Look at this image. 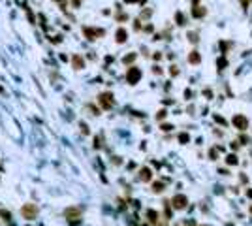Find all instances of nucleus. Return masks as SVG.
I'll return each mask as SVG.
<instances>
[{
    "label": "nucleus",
    "mask_w": 252,
    "mask_h": 226,
    "mask_svg": "<svg viewBox=\"0 0 252 226\" xmlns=\"http://www.w3.org/2000/svg\"><path fill=\"white\" fill-rule=\"evenodd\" d=\"M21 215L27 220H34L36 215H38V207H36V204H27L21 207Z\"/></svg>",
    "instance_id": "obj_1"
},
{
    "label": "nucleus",
    "mask_w": 252,
    "mask_h": 226,
    "mask_svg": "<svg viewBox=\"0 0 252 226\" xmlns=\"http://www.w3.org/2000/svg\"><path fill=\"white\" fill-rule=\"evenodd\" d=\"M139 78H141V70H137L136 66H132V68L126 72V79H128L130 85H136L137 81H139Z\"/></svg>",
    "instance_id": "obj_2"
},
{
    "label": "nucleus",
    "mask_w": 252,
    "mask_h": 226,
    "mask_svg": "<svg viewBox=\"0 0 252 226\" xmlns=\"http://www.w3.org/2000/svg\"><path fill=\"white\" fill-rule=\"evenodd\" d=\"M100 104L105 107V109H109V107L113 106V94L111 92H102L100 94Z\"/></svg>",
    "instance_id": "obj_3"
},
{
    "label": "nucleus",
    "mask_w": 252,
    "mask_h": 226,
    "mask_svg": "<svg viewBox=\"0 0 252 226\" xmlns=\"http://www.w3.org/2000/svg\"><path fill=\"white\" fill-rule=\"evenodd\" d=\"M85 36L89 40H96V38H100V36H104V30L102 28H85Z\"/></svg>",
    "instance_id": "obj_4"
},
{
    "label": "nucleus",
    "mask_w": 252,
    "mask_h": 226,
    "mask_svg": "<svg viewBox=\"0 0 252 226\" xmlns=\"http://www.w3.org/2000/svg\"><path fill=\"white\" fill-rule=\"evenodd\" d=\"M173 207H175V209H184V207H186V196L177 194V196L173 198Z\"/></svg>",
    "instance_id": "obj_5"
},
{
    "label": "nucleus",
    "mask_w": 252,
    "mask_h": 226,
    "mask_svg": "<svg viewBox=\"0 0 252 226\" xmlns=\"http://www.w3.org/2000/svg\"><path fill=\"white\" fill-rule=\"evenodd\" d=\"M64 217L66 219H81V209L79 207H70L64 211Z\"/></svg>",
    "instance_id": "obj_6"
},
{
    "label": "nucleus",
    "mask_w": 252,
    "mask_h": 226,
    "mask_svg": "<svg viewBox=\"0 0 252 226\" xmlns=\"http://www.w3.org/2000/svg\"><path fill=\"white\" fill-rule=\"evenodd\" d=\"M233 125H237L241 130H245V128H246V119H245V117H241V115H237L233 119Z\"/></svg>",
    "instance_id": "obj_7"
},
{
    "label": "nucleus",
    "mask_w": 252,
    "mask_h": 226,
    "mask_svg": "<svg viewBox=\"0 0 252 226\" xmlns=\"http://www.w3.org/2000/svg\"><path fill=\"white\" fill-rule=\"evenodd\" d=\"M126 38H128V34H126L124 28H119V30H117V42H119V43H124Z\"/></svg>",
    "instance_id": "obj_8"
},
{
    "label": "nucleus",
    "mask_w": 252,
    "mask_h": 226,
    "mask_svg": "<svg viewBox=\"0 0 252 226\" xmlns=\"http://www.w3.org/2000/svg\"><path fill=\"white\" fill-rule=\"evenodd\" d=\"M83 66H85V60L81 59L79 55H75V56H74V68H75V70H81Z\"/></svg>",
    "instance_id": "obj_9"
},
{
    "label": "nucleus",
    "mask_w": 252,
    "mask_h": 226,
    "mask_svg": "<svg viewBox=\"0 0 252 226\" xmlns=\"http://www.w3.org/2000/svg\"><path fill=\"white\" fill-rule=\"evenodd\" d=\"M192 15H194V17H203V15H205V8H201V6H194Z\"/></svg>",
    "instance_id": "obj_10"
},
{
    "label": "nucleus",
    "mask_w": 252,
    "mask_h": 226,
    "mask_svg": "<svg viewBox=\"0 0 252 226\" xmlns=\"http://www.w3.org/2000/svg\"><path fill=\"white\" fill-rule=\"evenodd\" d=\"M188 60H190L192 64H198V62H199V53H198V51H192V53L188 55Z\"/></svg>",
    "instance_id": "obj_11"
},
{
    "label": "nucleus",
    "mask_w": 252,
    "mask_h": 226,
    "mask_svg": "<svg viewBox=\"0 0 252 226\" xmlns=\"http://www.w3.org/2000/svg\"><path fill=\"white\" fill-rule=\"evenodd\" d=\"M139 177H141V181H149V179H151V172H149L147 168H143L141 173H139Z\"/></svg>",
    "instance_id": "obj_12"
},
{
    "label": "nucleus",
    "mask_w": 252,
    "mask_h": 226,
    "mask_svg": "<svg viewBox=\"0 0 252 226\" xmlns=\"http://www.w3.org/2000/svg\"><path fill=\"white\" fill-rule=\"evenodd\" d=\"M0 217H2L4 220H12V213H9V211H4V209H0Z\"/></svg>",
    "instance_id": "obj_13"
},
{
    "label": "nucleus",
    "mask_w": 252,
    "mask_h": 226,
    "mask_svg": "<svg viewBox=\"0 0 252 226\" xmlns=\"http://www.w3.org/2000/svg\"><path fill=\"white\" fill-rule=\"evenodd\" d=\"M152 191H154V192H162V191H164V185H162V183H154V185H152Z\"/></svg>",
    "instance_id": "obj_14"
},
{
    "label": "nucleus",
    "mask_w": 252,
    "mask_h": 226,
    "mask_svg": "<svg viewBox=\"0 0 252 226\" xmlns=\"http://www.w3.org/2000/svg\"><path fill=\"white\" fill-rule=\"evenodd\" d=\"M134 59H136V55H134V53H132V55H128V56H124V64H128V62H132V60H134Z\"/></svg>",
    "instance_id": "obj_15"
},
{
    "label": "nucleus",
    "mask_w": 252,
    "mask_h": 226,
    "mask_svg": "<svg viewBox=\"0 0 252 226\" xmlns=\"http://www.w3.org/2000/svg\"><path fill=\"white\" fill-rule=\"evenodd\" d=\"M177 25H184V17H183V13H177Z\"/></svg>",
    "instance_id": "obj_16"
},
{
    "label": "nucleus",
    "mask_w": 252,
    "mask_h": 226,
    "mask_svg": "<svg viewBox=\"0 0 252 226\" xmlns=\"http://www.w3.org/2000/svg\"><path fill=\"white\" fill-rule=\"evenodd\" d=\"M188 38H190V40H192V42H194V43H196V42H198V36H196V34H188Z\"/></svg>",
    "instance_id": "obj_17"
},
{
    "label": "nucleus",
    "mask_w": 252,
    "mask_h": 226,
    "mask_svg": "<svg viewBox=\"0 0 252 226\" xmlns=\"http://www.w3.org/2000/svg\"><path fill=\"white\" fill-rule=\"evenodd\" d=\"M169 72H171V74H173V75H177V74H179V70H177V66H171V70H169Z\"/></svg>",
    "instance_id": "obj_18"
},
{
    "label": "nucleus",
    "mask_w": 252,
    "mask_h": 226,
    "mask_svg": "<svg viewBox=\"0 0 252 226\" xmlns=\"http://www.w3.org/2000/svg\"><path fill=\"white\" fill-rule=\"evenodd\" d=\"M179 140H181V141H188V136H186V134H181V138H179Z\"/></svg>",
    "instance_id": "obj_19"
},
{
    "label": "nucleus",
    "mask_w": 252,
    "mask_h": 226,
    "mask_svg": "<svg viewBox=\"0 0 252 226\" xmlns=\"http://www.w3.org/2000/svg\"><path fill=\"white\" fill-rule=\"evenodd\" d=\"M228 162H230V164H233V162H237V158H235V156H230V158H228Z\"/></svg>",
    "instance_id": "obj_20"
},
{
    "label": "nucleus",
    "mask_w": 252,
    "mask_h": 226,
    "mask_svg": "<svg viewBox=\"0 0 252 226\" xmlns=\"http://www.w3.org/2000/svg\"><path fill=\"white\" fill-rule=\"evenodd\" d=\"M241 4H243V8H246L248 6V0H241Z\"/></svg>",
    "instance_id": "obj_21"
},
{
    "label": "nucleus",
    "mask_w": 252,
    "mask_h": 226,
    "mask_svg": "<svg viewBox=\"0 0 252 226\" xmlns=\"http://www.w3.org/2000/svg\"><path fill=\"white\" fill-rule=\"evenodd\" d=\"M126 2H145V0H126Z\"/></svg>",
    "instance_id": "obj_22"
},
{
    "label": "nucleus",
    "mask_w": 252,
    "mask_h": 226,
    "mask_svg": "<svg viewBox=\"0 0 252 226\" xmlns=\"http://www.w3.org/2000/svg\"><path fill=\"white\" fill-rule=\"evenodd\" d=\"M250 213H252V207H250Z\"/></svg>",
    "instance_id": "obj_23"
}]
</instances>
